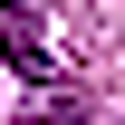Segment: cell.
I'll list each match as a JSON object with an SVG mask.
<instances>
[{
    "instance_id": "6da1fadb",
    "label": "cell",
    "mask_w": 125,
    "mask_h": 125,
    "mask_svg": "<svg viewBox=\"0 0 125 125\" xmlns=\"http://www.w3.org/2000/svg\"><path fill=\"white\" fill-rule=\"evenodd\" d=\"M0 48H10V67H19V77H39V87H48V48H39V29H29V10H10Z\"/></svg>"
},
{
    "instance_id": "7a4b0ae2",
    "label": "cell",
    "mask_w": 125,
    "mask_h": 125,
    "mask_svg": "<svg viewBox=\"0 0 125 125\" xmlns=\"http://www.w3.org/2000/svg\"><path fill=\"white\" fill-rule=\"evenodd\" d=\"M29 125H77V96H58V106H39Z\"/></svg>"
}]
</instances>
